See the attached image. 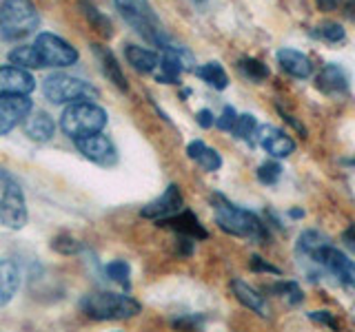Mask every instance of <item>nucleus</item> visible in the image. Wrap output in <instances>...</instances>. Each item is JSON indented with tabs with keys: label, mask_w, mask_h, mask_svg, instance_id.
Wrapping results in <instances>:
<instances>
[{
	"label": "nucleus",
	"mask_w": 355,
	"mask_h": 332,
	"mask_svg": "<svg viewBox=\"0 0 355 332\" xmlns=\"http://www.w3.org/2000/svg\"><path fill=\"white\" fill-rule=\"evenodd\" d=\"M214 213H216L218 226L233 237H244V239H253L260 243H264L266 237H269L266 226L262 224L258 215L227 202L222 195L214 197Z\"/></svg>",
	"instance_id": "obj_1"
},
{
	"label": "nucleus",
	"mask_w": 355,
	"mask_h": 332,
	"mask_svg": "<svg viewBox=\"0 0 355 332\" xmlns=\"http://www.w3.org/2000/svg\"><path fill=\"white\" fill-rule=\"evenodd\" d=\"M60 127L71 140L94 136V133H100L107 127V111L103 107L89 102V100L71 102L62 111Z\"/></svg>",
	"instance_id": "obj_2"
},
{
	"label": "nucleus",
	"mask_w": 355,
	"mask_h": 332,
	"mask_svg": "<svg viewBox=\"0 0 355 332\" xmlns=\"http://www.w3.org/2000/svg\"><path fill=\"white\" fill-rule=\"evenodd\" d=\"M80 308L87 317L96 321H118V319H131L140 313V304L129 295H116V293H92L83 297Z\"/></svg>",
	"instance_id": "obj_3"
},
{
	"label": "nucleus",
	"mask_w": 355,
	"mask_h": 332,
	"mask_svg": "<svg viewBox=\"0 0 355 332\" xmlns=\"http://www.w3.org/2000/svg\"><path fill=\"white\" fill-rule=\"evenodd\" d=\"M38 27V9L31 0H3L0 33L7 40H20Z\"/></svg>",
	"instance_id": "obj_4"
},
{
	"label": "nucleus",
	"mask_w": 355,
	"mask_h": 332,
	"mask_svg": "<svg viewBox=\"0 0 355 332\" xmlns=\"http://www.w3.org/2000/svg\"><path fill=\"white\" fill-rule=\"evenodd\" d=\"M114 3L122 14V18H125L140 36H144L149 42L160 44V47L169 44L164 36V29L160 27V20L153 14V9L147 0H114Z\"/></svg>",
	"instance_id": "obj_5"
},
{
	"label": "nucleus",
	"mask_w": 355,
	"mask_h": 332,
	"mask_svg": "<svg viewBox=\"0 0 355 332\" xmlns=\"http://www.w3.org/2000/svg\"><path fill=\"white\" fill-rule=\"evenodd\" d=\"M42 93L53 104H64V102L71 104V102H80V100H96L98 89L80 80V77H73L67 73H53L44 80Z\"/></svg>",
	"instance_id": "obj_6"
},
{
	"label": "nucleus",
	"mask_w": 355,
	"mask_h": 332,
	"mask_svg": "<svg viewBox=\"0 0 355 332\" xmlns=\"http://www.w3.org/2000/svg\"><path fill=\"white\" fill-rule=\"evenodd\" d=\"M33 49H36L42 66H71L78 62V51L53 33H38Z\"/></svg>",
	"instance_id": "obj_7"
},
{
	"label": "nucleus",
	"mask_w": 355,
	"mask_h": 332,
	"mask_svg": "<svg viewBox=\"0 0 355 332\" xmlns=\"http://www.w3.org/2000/svg\"><path fill=\"white\" fill-rule=\"evenodd\" d=\"M0 224L11 230H18L27 224L25 195H22L20 186L14 180H9V177L5 184V193L0 197Z\"/></svg>",
	"instance_id": "obj_8"
},
{
	"label": "nucleus",
	"mask_w": 355,
	"mask_h": 332,
	"mask_svg": "<svg viewBox=\"0 0 355 332\" xmlns=\"http://www.w3.org/2000/svg\"><path fill=\"white\" fill-rule=\"evenodd\" d=\"M309 259H313L315 264L322 266V268L331 270L342 284L355 288V261L349 259L347 255L338 250L336 246H331V241L324 243V246H320Z\"/></svg>",
	"instance_id": "obj_9"
},
{
	"label": "nucleus",
	"mask_w": 355,
	"mask_h": 332,
	"mask_svg": "<svg viewBox=\"0 0 355 332\" xmlns=\"http://www.w3.org/2000/svg\"><path fill=\"white\" fill-rule=\"evenodd\" d=\"M193 55L189 53L184 47H173V44H164L162 47V58H160V73L155 75L158 82L166 84H175L178 77L182 71H191L193 69Z\"/></svg>",
	"instance_id": "obj_10"
},
{
	"label": "nucleus",
	"mask_w": 355,
	"mask_h": 332,
	"mask_svg": "<svg viewBox=\"0 0 355 332\" xmlns=\"http://www.w3.org/2000/svg\"><path fill=\"white\" fill-rule=\"evenodd\" d=\"M31 100L20 93H0V136L14 131L31 113Z\"/></svg>",
	"instance_id": "obj_11"
},
{
	"label": "nucleus",
	"mask_w": 355,
	"mask_h": 332,
	"mask_svg": "<svg viewBox=\"0 0 355 332\" xmlns=\"http://www.w3.org/2000/svg\"><path fill=\"white\" fill-rule=\"evenodd\" d=\"M78 151H80L87 160H92L100 166H114L118 162V153L116 147L111 144V140L107 136H100V133H94V136L87 138H78L73 140Z\"/></svg>",
	"instance_id": "obj_12"
},
{
	"label": "nucleus",
	"mask_w": 355,
	"mask_h": 332,
	"mask_svg": "<svg viewBox=\"0 0 355 332\" xmlns=\"http://www.w3.org/2000/svg\"><path fill=\"white\" fill-rule=\"evenodd\" d=\"M182 206H184V202H182L180 188H178L175 184H169L166 186V191L158 199H153V202H149L140 210V215L147 217V219H153V221H160L164 217H171L175 213H180Z\"/></svg>",
	"instance_id": "obj_13"
},
{
	"label": "nucleus",
	"mask_w": 355,
	"mask_h": 332,
	"mask_svg": "<svg viewBox=\"0 0 355 332\" xmlns=\"http://www.w3.org/2000/svg\"><path fill=\"white\" fill-rule=\"evenodd\" d=\"M258 144L271 155V158H288L293 151H295V142L291 136H286L282 129L271 127V124H264L258 129Z\"/></svg>",
	"instance_id": "obj_14"
},
{
	"label": "nucleus",
	"mask_w": 355,
	"mask_h": 332,
	"mask_svg": "<svg viewBox=\"0 0 355 332\" xmlns=\"http://www.w3.org/2000/svg\"><path fill=\"white\" fill-rule=\"evenodd\" d=\"M36 89V80L22 66H3L0 69V93H20L29 95Z\"/></svg>",
	"instance_id": "obj_15"
},
{
	"label": "nucleus",
	"mask_w": 355,
	"mask_h": 332,
	"mask_svg": "<svg viewBox=\"0 0 355 332\" xmlns=\"http://www.w3.org/2000/svg\"><path fill=\"white\" fill-rule=\"evenodd\" d=\"M158 226H164V228H171L175 235H187V237H193V239H207L209 232L207 228L200 224L198 217L191 213V210H180V213H175L171 217H164L158 221Z\"/></svg>",
	"instance_id": "obj_16"
},
{
	"label": "nucleus",
	"mask_w": 355,
	"mask_h": 332,
	"mask_svg": "<svg viewBox=\"0 0 355 332\" xmlns=\"http://www.w3.org/2000/svg\"><path fill=\"white\" fill-rule=\"evenodd\" d=\"M277 62H280L282 71L297 77V80H306V77L313 73V64H311V60L304 53H300L295 49H288V47L280 49L277 51Z\"/></svg>",
	"instance_id": "obj_17"
},
{
	"label": "nucleus",
	"mask_w": 355,
	"mask_h": 332,
	"mask_svg": "<svg viewBox=\"0 0 355 332\" xmlns=\"http://www.w3.org/2000/svg\"><path fill=\"white\" fill-rule=\"evenodd\" d=\"M20 286V270L11 259H0V308L7 306Z\"/></svg>",
	"instance_id": "obj_18"
},
{
	"label": "nucleus",
	"mask_w": 355,
	"mask_h": 332,
	"mask_svg": "<svg viewBox=\"0 0 355 332\" xmlns=\"http://www.w3.org/2000/svg\"><path fill=\"white\" fill-rule=\"evenodd\" d=\"M231 290H233V295H236V299L242 306H247L249 310H253V313L260 315V317H269V308H266L264 297L258 290H253L251 286H247L240 279H233L231 282Z\"/></svg>",
	"instance_id": "obj_19"
},
{
	"label": "nucleus",
	"mask_w": 355,
	"mask_h": 332,
	"mask_svg": "<svg viewBox=\"0 0 355 332\" xmlns=\"http://www.w3.org/2000/svg\"><path fill=\"white\" fill-rule=\"evenodd\" d=\"M25 133L36 142H47L53 138L55 124L44 111H36V113L31 111V113L25 118Z\"/></svg>",
	"instance_id": "obj_20"
},
{
	"label": "nucleus",
	"mask_w": 355,
	"mask_h": 332,
	"mask_svg": "<svg viewBox=\"0 0 355 332\" xmlns=\"http://www.w3.org/2000/svg\"><path fill=\"white\" fill-rule=\"evenodd\" d=\"M94 53L98 55L100 66H103V73L120 89V91H127L129 84H127V80H125V73H122L120 64H118V60H116V55L111 53L107 47H103V44H94Z\"/></svg>",
	"instance_id": "obj_21"
},
{
	"label": "nucleus",
	"mask_w": 355,
	"mask_h": 332,
	"mask_svg": "<svg viewBox=\"0 0 355 332\" xmlns=\"http://www.w3.org/2000/svg\"><path fill=\"white\" fill-rule=\"evenodd\" d=\"M187 155H189V158H191L196 164H200V169H205V171H209V173L218 171L220 166H222L220 153H218L216 149L207 147V144H205V142H200V140H196V142L189 144V147H187Z\"/></svg>",
	"instance_id": "obj_22"
},
{
	"label": "nucleus",
	"mask_w": 355,
	"mask_h": 332,
	"mask_svg": "<svg viewBox=\"0 0 355 332\" xmlns=\"http://www.w3.org/2000/svg\"><path fill=\"white\" fill-rule=\"evenodd\" d=\"M318 86L324 93H344L349 89V77L342 71V66L327 64L318 77Z\"/></svg>",
	"instance_id": "obj_23"
},
{
	"label": "nucleus",
	"mask_w": 355,
	"mask_h": 332,
	"mask_svg": "<svg viewBox=\"0 0 355 332\" xmlns=\"http://www.w3.org/2000/svg\"><path fill=\"white\" fill-rule=\"evenodd\" d=\"M125 55H127L129 64L140 73H151V71H155V66L160 64L158 53L144 49V47H136V44H127Z\"/></svg>",
	"instance_id": "obj_24"
},
{
	"label": "nucleus",
	"mask_w": 355,
	"mask_h": 332,
	"mask_svg": "<svg viewBox=\"0 0 355 332\" xmlns=\"http://www.w3.org/2000/svg\"><path fill=\"white\" fill-rule=\"evenodd\" d=\"M196 73H198L200 80H205L209 86L218 89V91H225V89L229 86V75L225 69H222L220 62H207L202 66H198Z\"/></svg>",
	"instance_id": "obj_25"
},
{
	"label": "nucleus",
	"mask_w": 355,
	"mask_h": 332,
	"mask_svg": "<svg viewBox=\"0 0 355 332\" xmlns=\"http://www.w3.org/2000/svg\"><path fill=\"white\" fill-rule=\"evenodd\" d=\"M80 9H83L85 18L94 25V29H98L105 38L114 36V27H111V20L105 14H100L98 7L94 3H89V0H80Z\"/></svg>",
	"instance_id": "obj_26"
},
{
	"label": "nucleus",
	"mask_w": 355,
	"mask_h": 332,
	"mask_svg": "<svg viewBox=\"0 0 355 332\" xmlns=\"http://www.w3.org/2000/svg\"><path fill=\"white\" fill-rule=\"evenodd\" d=\"M329 243V237L322 235L320 230H304L302 235L297 237V252L302 255V257H311L320 246H324Z\"/></svg>",
	"instance_id": "obj_27"
},
{
	"label": "nucleus",
	"mask_w": 355,
	"mask_h": 332,
	"mask_svg": "<svg viewBox=\"0 0 355 332\" xmlns=\"http://www.w3.org/2000/svg\"><path fill=\"white\" fill-rule=\"evenodd\" d=\"M9 62L16 64V66H22V69H42V62L38 58L36 49L31 47H18L9 53Z\"/></svg>",
	"instance_id": "obj_28"
},
{
	"label": "nucleus",
	"mask_w": 355,
	"mask_h": 332,
	"mask_svg": "<svg viewBox=\"0 0 355 332\" xmlns=\"http://www.w3.org/2000/svg\"><path fill=\"white\" fill-rule=\"evenodd\" d=\"M238 66H240V71L253 82H262V80L269 77V69H266V64L260 62V60H255V58H242Z\"/></svg>",
	"instance_id": "obj_29"
},
{
	"label": "nucleus",
	"mask_w": 355,
	"mask_h": 332,
	"mask_svg": "<svg viewBox=\"0 0 355 332\" xmlns=\"http://www.w3.org/2000/svg\"><path fill=\"white\" fill-rule=\"evenodd\" d=\"M107 277L111 282H116V284H120L125 290H129L131 288V284H129V275H131V270H129V264L127 261H111V264H107Z\"/></svg>",
	"instance_id": "obj_30"
},
{
	"label": "nucleus",
	"mask_w": 355,
	"mask_h": 332,
	"mask_svg": "<svg viewBox=\"0 0 355 332\" xmlns=\"http://www.w3.org/2000/svg\"><path fill=\"white\" fill-rule=\"evenodd\" d=\"M271 293L275 295H282L288 299V304H302V299H304V293H302V288H300L295 282H280V284H273L269 288Z\"/></svg>",
	"instance_id": "obj_31"
},
{
	"label": "nucleus",
	"mask_w": 355,
	"mask_h": 332,
	"mask_svg": "<svg viewBox=\"0 0 355 332\" xmlns=\"http://www.w3.org/2000/svg\"><path fill=\"white\" fill-rule=\"evenodd\" d=\"M280 175H282V166L273 160H266L258 166V180L266 186L275 184L277 180H280Z\"/></svg>",
	"instance_id": "obj_32"
},
{
	"label": "nucleus",
	"mask_w": 355,
	"mask_h": 332,
	"mask_svg": "<svg viewBox=\"0 0 355 332\" xmlns=\"http://www.w3.org/2000/svg\"><path fill=\"white\" fill-rule=\"evenodd\" d=\"M255 129H258V122H255V118L251 113H244V116H238L236 127H233V136H236L238 140H251Z\"/></svg>",
	"instance_id": "obj_33"
},
{
	"label": "nucleus",
	"mask_w": 355,
	"mask_h": 332,
	"mask_svg": "<svg viewBox=\"0 0 355 332\" xmlns=\"http://www.w3.org/2000/svg\"><path fill=\"white\" fill-rule=\"evenodd\" d=\"M313 36L327 40V42H340V40H344L347 33H344L342 25H338V22H324V25H320L313 31Z\"/></svg>",
	"instance_id": "obj_34"
},
{
	"label": "nucleus",
	"mask_w": 355,
	"mask_h": 332,
	"mask_svg": "<svg viewBox=\"0 0 355 332\" xmlns=\"http://www.w3.org/2000/svg\"><path fill=\"white\" fill-rule=\"evenodd\" d=\"M51 248L58 250L60 255H76L80 250V241H76L71 235H58L51 241Z\"/></svg>",
	"instance_id": "obj_35"
},
{
	"label": "nucleus",
	"mask_w": 355,
	"mask_h": 332,
	"mask_svg": "<svg viewBox=\"0 0 355 332\" xmlns=\"http://www.w3.org/2000/svg\"><path fill=\"white\" fill-rule=\"evenodd\" d=\"M236 122H238V113H236V109L233 107H225V111H222V116L218 118V129L220 131H233V127H236Z\"/></svg>",
	"instance_id": "obj_36"
},
{
	"label": "nucleus",
	"mask_w": 355,
	"mask_h": 332,
	"mask_svg": "<svg viewBox=\"0 0 355 332\" xmlns=\"http://www.w3.org/2000/svg\"><path fill=\"white\" fill-rule=\"evenodd\" d=\"M249 268H251V270H255V273H273V275H282V270L277 268V266L266 264V261L260 257V255H253L251 261H249Z\"/></svg>",
	"instance_id": "obj_37"
},
{
	"label": "nucleus",
	"mask_w": 355,
	"mask_h": 332,
	"mask_svg": "<svg viewBox=\"0 0 355 332\" xmlns=\"http://www.w3.org/2000/svg\"><path fill=\"white\" fill-rule=\"evenodd\" d=\"M309 319H311V321H315V324L329 326L331 330H338L336 319H333L331 313H327V310H313V313H309Z\"/></svg>",
	"instance_id": "obj_38"
},
{
	"label": "nucleus",
	"mask_w": 355,
	"mask_h": 332,
	"mask_svg": "<svg viewBox=\"0 0 355 332\" xmlns=\"http://www.w3.org/2000/svg\"><path fill=\"white\" fill-rule=\"evenodd\" d=\"M196 120H198V124L202 127V129H211V127L216 124V120H214V113H211L209 109H202V111H198Z\"/></svg>",
	"instance_id": "obj_39"
},
{
	"label": "nucleus",
	"mask_w": 355,
	"mask_h": 332,
	"mask_svg": "<svg viewBox=\"0 0 355 332\" xmlns=\"http://www.w3.org/2000/svg\"><path fill=\"white\" fill-rule=\"evenodd\" d=\"M342 241H344V246H347L349 250L355 252V226H349L347 230H344Z\"/></svg>",
	"instance_id": "obj_40"
},
{
	"label": "nucleus",
	"mask_w": 355,
	"mask_h": 332,
	"mask_svg": "<svg viewBox=\"0 0 355 332\" xmlns=\"http://www.w3.org/2000/svg\"><path fill=\"white\" fill-rule=\"evenodd\" d=\"M344 16L351 22H355V0H347V3H344Z\"/></svg>",
	"instance_id": "obj_41"
},
{
	"label": "nucleus",
	"mask_w": 355,
	"mask_h": 332,
	"mask_svg": "<svg viewBox=\"0 0 355 332\" xmlns=\"http://www.w3.org/2000/svg\"><path fill=\"white\" fill-rule=\"evenodd\" d=\"M338 5H340V0H318V7L322 11H333Z\"/></svg>",
	"instance_id": "obj_42"
},
{
	"label": "nucleus",
	"mask_w": 355,
	"mask_h": 332,
	"mask_svg": "<svg viewBox=\"0 0 355 332\" xmlns=\"http://www.w3.org/2000/svg\"><path fill=\"white\" fill-rule=\"evenodd\" d=\"M288 215H291L293 219H300V217H304V210H302V208H293V210H291V213H288Z\"/></svg>",
	"instance_id": "obj_43"
},
{
	"label": "nucleus",
	"mask_w": 355,
	"mask_h": 332,
	"mask_svg": "<svg viewBox=\"0 0 355 332\" xmlns=\"http://www.w3.org/2000/svg\"><path fill=\"white\" fill-rule=\"evenodd\" d=\"M196 3H205V0H196Z\"/></svg>",
	"instance_id": "obj_44"
}]
</instances>
